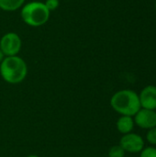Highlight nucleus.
<instances>
[{"mask_svg":"<svg viewBox=\"0 0 156 157\" xmlns=\"http://www.w3.org/2000/svg\"><path fill=\"white\" fill-rule=\"evenodd\" d=\"M110 105L121 116L132 117L142 109L139 95L130 89L116 92L110 99Z\"/></svg>","mask_w":156,"mask_h":157,"instance_id":"1","label":"nucleus"},{"mask_svg":"<svg viewBox=\"0 0 156 157\" xmlns=\"http://www.w3.org/2000/svg\"><path fill=\"white\" fill-rule=\"evenodd\" d=\"M28 66L19 56H7L0 63V75L8 84L21 83L27 76Z\"/></svg>","mask_w":156,"mask_h":157,"instance_id":"2","label":"nucleus"},{"mask_svg":"<svg viewBox=\"0 0 156 157\" xmlns=\"http://www.w3.org/2000/svg\"><path fill=\"white\" fill-rule=\"evenodd\" d=\"M21 17L27 25L31 27H40L48 21L50 17V11L44 3L33 1L22 6Z\"/></svg>","mask_w":156,"mask_h":157,"instance_id":"3","label":"nucleus"},{"mask_svg":"<svg viewBox=\"0 0 156 157\" xmlns=\"http://www.w3.org/2000/svg\"><path fill=\"white\" fill-rule=\"evenodd\" d=\"M21 39L15 32H7L0 40V49L6 57L16 56L21 49Z\"/></svg>","mask_w":156,"mask_h":157,"instance_id":"4","label":"nucleus"},{"mask_svg":"<svg viewBox=\"0 0 156 157\" xmlns=\"http://www.w3.org/2000/svg\"><path fill=\"white\" fill-rule=\"evenodd\" d=\"M120 145L125 152L136 154L140 153L144 148L143 139L136 133H127L122 136L120 142Z\"/></svg>","mask_w":156,"mask_h":157,"instance_id":"5","label":"nucleus"},{"mask_svg":"<svg viewBox=\"0 0 156 157\" xmlns=\"http://www.w3.org/2000/svg\"><path fill=\"white\" fill-rule=\"evenodd\" d=\"M134 117V122L142 129L150 130L156 127V112L154 110L141 109Z\"/></svg>","mask_w":156,"mask_h":157,"instance_id":"6","label":"nucleus"},{"mask_svg":"<svg viewBox=\"0 0 156 157\" xmlns=\"http://www.w3.org/2000/svg\"><path fill=\"white\" fill-rule=\"evenodd\" d=\"M140 104L141 108L146 109H156V86H148L144 87L140 96Z\"/></svg>","mask_w":156,"mask_h":157,"instance_id":"7","label":"nucleus"},{"mask_svg":"<svg viewBox=\"0 0 156 157\" xmlns=\"http://www.w3.org/2000/svg\"><path fill=\"white\" fill-rule=\"evenodd\" d=\"M134 127V121L130 116H121L117 121V129L122 134L130 133Z\"/></svg>","mask_w":156,"mask_h":157,"instance_id":"8","label":"nucleus"},{"mask_svg":"<svg viewBox=\"0 0 156 157\" xmlns=\"http://www.w3.org/2000/svg\"><path fill=\"white\" fill-rule=\"evenodd\" d=\"M25 0H0V9L5 11H15L20 8Z\"/></svg>","mask_w":156,"mask_h":157,"instance_id":"9","label":"nucleus"},{"mask_svg":"<svg viewBox=\"0 0 156 157\" xmlns=\"http://www.w3.org/2000/svg\"><path fill=\"white\" fill-rule=\"evenodd\" d=\"M125 151L120 145L112 146L108 151V157H124Z\"/></svg>","mask_w":156,"mask_h":157,"instance_id":"10","label":"nucleus"},{"mask_svg":"<svg viewBox=\"0 0 156 157\" xmlns=\"http://www.w3.org/2000/svg\"><path fill=\"white\" fill-rule=\"evenodd\" d=\"M141 157H156V148L148 147L141 152Z\"/></svg>","mask_w":156,"mask_h":157,"instance_id":"11","label":"nucleus"},{"mask_svg":"<svg viewBox=\"0 0 156 157\" xmlns=\"http://www.w3.org/2000/svg\"><path fill=\"white\" fill-rule=\"evenodd\" d=\"M44 4H45L46 7L49 9V11L51 12V11H53L58 8V6L60 5V1L59 0H46Z\"/></svg>","mask_w":156,"mask_h":157,"instance_id":"12","label":"nucleus"},{"mask_svg":"<svg viewBox=\"0 0 156 157\" xmlns=\"http://www.w3.org/2000/svg\"><path fill=\"white\" fill-rule=\"evenodd\" d=\"M146 138H147V141L151 144H156V127L149 130V132H147Z\"/></svg>","mask_w":156,"mask_h":157,"instance_id":"13","label":"nucleus"},{"mask_svg":"<svg viewBox=\"0 0 156 157\" xmlns=\"http://www.w3.org/2000/svg\"><path fill=\"white\" fill-rule=\"evenodd\" d=\"M6 56L4 55V53H3V52L1 51V49H0V63L4 60V58H5Z\"/></svg>","mask_w":156,"mask_h":157,"instance_id":"14","label":"nucleus"},{"mask_svg":"<svg viewBox=\"0 0 156 157\" xmlns=\"http://www.w3.org/2000/svg\"><path fill=\"white\" fill-rule=\"evenodd\" d=\"M27 157H40V156H38V155H28Z\"/></svg>","mask_w":156,"mask_h":157,"instance_id":"15","label":"nucleus"},{"mask_svg":"<svg viewBox=\"0 0 156 157\" xmlns=\"http://www.w3.org/2000/svg\"><path fill=\"white\" fill-rule=\"evenodd\" d=\"M155 9H156V2H155Z\"/></svg>","mask_w":156,"mask_h":157,"instance_id":"16","label":"nucleus"},{"mask_svg":"<svg viewBox=\"0 0 156 157\" xmlns=\"http://www.w3.org/2000/svg\"><path fill=\"white\" fill-rule=\"evenodd\" d=\"M0 10H1V9H0Z\"/></svg>","mask_w":156,"mask_h":157,"instance_id":"17","label":"nucleus"}]
</instances>
